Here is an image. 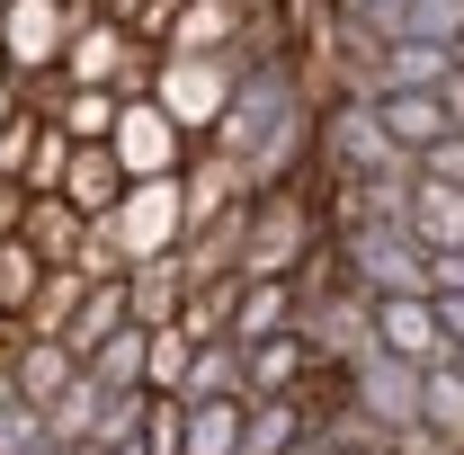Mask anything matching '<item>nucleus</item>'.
Masks as SVG:
<instances>
[{"label": "nucleus", "instance_id": "39448f33", "mask_svg": "<svg viewBox=\"0 0 464 455\" xmlns=\"http://www.w3.org/2000/svg\"><path fill=\"white\" fill-rule=\"evenodd\" d=\"M340 384H348V411H357V420H375V429L420 420V366H411V357L366 348V357H348V366H340Z\"/></svg>", "mask_w": 464, "mask_h": 455}, {"label": "nucleus", "instance_id": "5701e85b", "mask_svg": "<svg viewBox=\"0 0 464 455\" xmlns=\"http://www.w3.org/2000/svg\"><path fill=\"white\" fill-rule=\"evenodd\" d=\"M232 286L241 277H215V286H188L179 295V331L188 340H232Z\"/></svg>", "mask_w": 464, "mask_h": 455}, {"label": "nucleus", "instance_id": "72a5a7b5", "mask_svg": "<svg viewBox=\"0 0 464 455\" xmlns=\"http://www.w3.org/2000/svg\"><path fill=\"white\" fill-rule=\"evenodd\" d=\"M18 215H27V188H9V179H0V241L18 232Z\"/></svg>", "mask_w": 464, "mask_h": 455}, {"label": "nucleus", "instance_id": "4468645a", "mask_svg": "<svg viewBox=\"0 0 464 455\" xmlns=\"http://www.w3.org/2000/svg\"><path fill=\"white\" fill-rule=\"evenodd\" d=\"M99 402H108V384L81 366L54 402H36V420H45V438H54V447H81V438H99Z\"/></svg>", "mask_w": 464, "mask_h": 455}, {"label": "nucleus", "instance_id": "c756f323", "mask_svg": "<svg viewBox=\"0 0 464 455\" xmlns=\"http://www.w3.org/2000/svg\"><path fill=\"white\" fill-rule=\"evenodd\" d=\"M384 455H464V438L429 429V420H402V429H384Z\"/></svg>", "mask_w": 464, "mask_h": 455}, {"label": "nucleus", "instance_id": "4c0bfd02", "mask_svg": "<svg viewBox=\"0 0 464 455\" xmlns=\"http://www.w3.org/2000/svg\"><path fill=\"white\" fill-rule=\"evenodd\" d=\"M63 455H108V447H99V438H81V447H63Z\"/></svg>", "mask_w": 464, "mask_h": 455}, {"label": "nucleus", "instance_id": "cd10ccee", "mask_svg": "<svg viewBox=\"0 0 464 455\" xmlns=\"http://www.w3.org/2000/svg\"><path fill=\"white\" fill-rule=\"evenodd\" d=\"M72 268H81V277H125L134 259L116 250V232H108V224H81V241H72Z\"/></svg>", "mask_w": 464, "mask_h": 455}, {"label": "nucleus", "instance_id": "2f4dec72", "mask_svg": "<svg viewBox=\"0 0 464 455\" xmlns=\"http://www.w3.org/2000/svg\"><path fill=\"white\" fill-rule=\"evenodd\" d=\"M438 108H447V125H464V63L438 72Z\"/></svg>", "mask_w": 464, "mask_h": 455}, {"label": "nucleus", "instance_id": "6ab92c4d", "mask_svg": "<svg viewBox=\"0 0 464 455\" xmlns=\"http://www.w3.org/2000/svg\"><path fill=\"white\" fill-rule=\"evenodd\" d=\"M241 402H250V393L188 402V420H179V455H241Z\"/></svg>", "mask_w": 464, "mask_h": 455}, {"label": "nucleus", "instance_id": "7c9ffc66", "mask_svg": "<svg viewBox=\"0 0 464 455\" xmlns=\"http://www.w3.org/2000/svg\"><path fill=\"white\" fill-rule=\"evenodd\" d=\"M36 438H45V420H36V402H9V411H0V455L36 447Z\"/></svg>", "mask_w": 464, "mask_h": 455}, {"label": "nucleus", "instance_id": "f3484780", "mask_svg": "<svg viewBox=\"0 0 464 455\" xmlns=\"http://www.w3.org/2000/svg\"><path fill=\"white\" fill-rule=\"evenodd\" d=\"M72 375H81V357H72L63 340H18V348H9V384H18V402H54Z\"/></svg>", "mask_w": 464, "mask_h": 455}, {"label": "nucleus", "instance_id": "79ce46f5", "mask_svg": "<svg viewBox=\"0 0 464 455\" xmlns=\"http://www.w3.org/2000/svg\"><path fill=\"white\" fill-rule=\"evenodd\" d=\"M447 357H456V375H464V348H447Z\"/></svg>", "mask_w": 464, "mask_h": 455}, {"label": "nucleus", "instance_id": "b1692460", "mask_svg": "<svg viewBox=\"0 0 464 455\" xmlns=\"http://www.w3.org/2000/svg\"><path fill=\"white\" fill-rule=\"evenodd\" d=\"M420 420L447 429V438H464V375H456V357L420 366Z\"/></svg>", "mask_w": 464, "mask_h": 455}, {"label": "nucleus", "instance_id": "e433bc0d", "mask_svg": "<svg viewBox=\"0 0 464 455\" xmlns=\"http://www.w3.org/2000/svg\"><path fill=\"white\" fill-rule=\"evenodd\" d=\"M9 402H18V384H9V366H0V411H9Z\"/></svg>", "mask_w": 464, "mask_h": 455}, {"label": "nucleus", "instance_id": "aec40b11", "mask_svg": "<svg viewBox=\"0 0 464 455\" xmlns=\"http://www.w3.org/2000/svg\"><path fill=\"white\" fill-rule=\"evenodd\" d=\"M81 224H90V215H72L63 197H27V215H18V241H27L45 268H63V259H72V241H81Z\"/></svg>", "mask_w": 464, "mask_h": 455}, {"label": "nucleus", "instance_id": "f03ea898", "mask_svg": "<svg viewBox=\"0 0 464 455\" xmlns=\"http://www.w3.org/2000/svg\"><path fill=\"white\" fill-rule=\"evenodd\" d=\"M313 259V206L295 188L250 197V224H241V277H295Z\"/></svg>", "mask_w": 464, "mask_h": 455}, {"label": "nucleus", "instance_id": "dca6fc26", "mask_svg": "<svg viewBox=\"0 0 464 455\" xmlns=\"http://www.w3.org/2000/svg\"><path fill=\"white\" fill-rule=\"evenodd\" d=\"M375 125H384L402 152H420V143L447 134V108H438V90H375Z\"/></svg>", "mask_w": 464, "mask_h": 455}, {"label": "nucleus", "instance_id": "473e14b6", "mask_svg": "<svg viewBox=\"0 0 464 455\" xmlns=\"http://www.w3.org/2000/svg\"><path fill=\"white\" fill-rule=\"evenodd\" d=\"M438 304V331H447V348H464V295H429Z\"/></svg>", "mask_w": 464, "mask_h": 455}, {"label": "nucleus", "instance_id": "9d476101", "mask_svg": "<svg viewBox=\"0 0 464 455\" xmlns=\"http://www.w3.org/2000/svg\"><path fill=\"white\" fill-rule=\"evenodd\" d=\"M402 232L420 241V250H464V188H447V179H420V170H411Z\"/></svg>", "mask_w": 464, "mask_h": 455}, {"label": "nucleus", "instance_id": "f704fd0d", "mask_svg": "<svg viewBox=\"0 0 464 455\" xmlns=\"http://www.w3.org/2000/svg\"><path fill=\"white\" fill-rule=\"evenodd\" d=\"M277 455H331V438H313V429H304V438H295V447H277Z\"/></svg>", "mask_w": 464, "mask_h": 455}, {"label": "nucleus", "instance_id": "c9c22d12", "mask_svg": "<svg viewBox=\"0 0 464 455\" xmlns=\"http://www.w3.org/2000/svg\"><path fill=\"white\" fill-rule=\"evenodd\" d=\"M9 108H18V90H9V72H0V125H9Z\"/></svg>", "mask_w": 464, "mask_h": 455}, {"label": "nucleus", "instance_id": "a878e982", "mask_svg": "<svg viewBox=\"0 0 464 455\" xmlns=\"http://www.w3.org/2000/svg\"><path fill=\"white\" fill-rule=\"evenodd\" d=\"M188 331L161 322V331H143V393H179V375H188Z\"/></svg>", "mask_w": 464, "mask_h": 455}, {"label": "nucleus", "instance_id": "2eb2a0df", "mask_svg": "<svg viewBox=\"0 0 464 455\" xmlns=\"http://www.w3.org/2000/svg\"><path fill=\"white\" fill-rule=\"evenodd\" d=\"M108 331H125V277H90V286H81V313L63 322V348L90 366V348L108 340Z\"/></svg>", "mask_w": 464, "mask_h": 455}, {"label": "nucleus", "instance_id": "58836bf2", "mask_svg": "<svg viewBox=\"0 0 464 455\" xmlns=\"http://www.w3.org/2000/svg\"><path fill=\"white\" fill-rule=\"evenodd\" d=\"M108 455H152V447H143V438H125V447H108Z\"/></svg>", "mask_w": 464, "mask_h": 455}, {"label": "nucleus", "instance_id": "ea45409f", "mask_svg": "<svg viewBox=\"0 0 464 455\" xmlns=\"http://www.w3.org/2000/svg\"><path fill=\"white\" fill-rule=\"evenodd\" d=\"M18 455H63V447H54V438H36V447H18Z\"/></svg>", "mask_w": 464, "mask_h": 455}, {"label": "nucleus", "instance_id": "f257e3e1", "mask_svg": "<svg viewBox=\"0 0 464 455\" xmlns=\"http://www.w3.org/2000/svg\"><path fill=\"white\" fill-rule=\"evenodd\" d=\"M232 90H241V63H232V54H161L143 99L170 116L188 143H206V134H215V116L232 108Z\"/></svg>", "mask_w": 464, "mask_h": 455}, {"label": "nucleus", "instance_id": "412c9836", "mask_svg": "<svg viewBox=\"0 0 464 455\" xmlns=\"http://www.w3.org/2000/svg\"><path fill=\"white\" fill-rule=\"evenodd\" d=\"M224 393H241V340H197L188 375H179V402H224Z\"/></svg>", "mask_w": 464, "mask_h": 455}, {"label": "nucleus", "instance_id": "c85d7f7f", "mask_svg": "<svg viewBox=\"0 0 464 455\" xmlns=\"http://www.w3.org/2000/svg\"><path fill=\"white\" fill-rule=\"evenodd\" d=\"M411 170H420V179H447V188H464V125H447L438 143H420V152H411Z\"/></svg>", "mask_w": 464, "mask_h": 455}, {"label": "nucleus", "instance_id": "a19ab883", "mask_svg": "<svg viewBox=\"0 0 464 455\" xmlns=\"http://www.w3.org/2000/svg\"><path fill=\"white\" fill-rule=\"evenodd\" d=\"M447 63H464V27H456V45H447Z\"/></svg>", "mask_w": 464, "mask_h": 455}, {"label": "nucleus", "instance_id": "423d86ee", "mask_svg": "<svg viewBox=\"0 0 464 455\" xmlns=\"http://www.w3.org/2000/svg\"><path fill=\"white\" fill-rule=\"evenodd\" d=\"M108 152H116V170H125V179H170L179 161H188V134H179L152 99H125L116 125H108Z\"/></svg>", "mask_w": 464, "mask_h": 455}, {"label": "nucleus", "instance_id": "1a4fd4ad", "mask_svg": "<svg viewBox=\"0 0 464 455\" xmlns=\"http://www.w3.org/2000/svg\"><path fill=\"white\" fill-rule=\"evenodd\" d=\"M357 286H366V295H429V250H420L402 224L366 232V241H357Z\"/></svg>", "mask_w": 464, "mask_h": 455}, {"label": "nucleus", "instance_id": "393cba45", "mask_svg": "<svg viewBox=\"0 0 464 455\" xmlns=\"http://www.w3.org/2000/svg\"><path fill=\"white\" fill-rule=\"evenodd\" d=\"M90 375H99L108 393H134V384H143V331H134V322L108 331V340L90 348Z\"/></svg>", "mask_w": 464, "mask_h": 455}, {"label": "nucleus", "instance_id": "0eeeda50", "mask_svg": "<svg viewBox=\"0 0 464 455\" xmlns=\"http://www.w3.org/2000/svg\"><path fill=\"white\" fill-rule=\"evenodd\" d=\"M72 36V0H0V63L9 72H54Z\"/></svg>", "mask_w": 464, "mask_h": 455}, {"label": "nucleus", "instance_id": "4be33fe9", "mask_svg": "<svg viewBox=\"0 0 464 455\" xmlns=\"http://www.w3.org/2000/svg\"><path fill=\"white\" fill-rule=\"evenodd\" d=\"M116 108H125L116 90H63V99H54V116H45V125H63L72 143H108Z\"/></svg>", "mask_w": 464, "mask_h": 455}, {"label": "nucleus", "instance_id": "a211bd4d", "mask_svg": "<svg viewBox=\"0 0 464 455\" xmlns=\"http://www.w3.org/2000/svg\"><path fill=\"white\" fill-rule=\"evenodd\" d=\"M81 268H72V259H63V268H45V277H36V295H27V313H18V331H27V340H63V322H72V313H81Z\"/></svg>", "mask_w": 464, "mask_h": 455}, {"label": "nucleus", "instance_id": "f8f14e48", "mask_svg": "<svg viewBox=\"0 0 464 455\" xmlns=\"http://www.w3.org/2000/svg\"><path fill=\"white\" fill-rule=\"evenodd\" d=\"M179 295H188V277H179V250H161V259H134V268H125V322H134V331H161V322H179Z\"/></svg>", "mask_w": 464, "mask_h": 455}, {"label": "nucleus", "instance_id": "bb28decb", "mask_svg": "<svg viewBox=\"0 0 464 455\" xmlns=\"http://www.w3.org/2000/svg\"><path fill=\"white\" fill-rule=\"evenodd\" d=\"M36 277H45V259H36V250H27V241L9 232V241H0V313H9V322L27 313V295H36Z\"/></svg>", "mask_w": 464, "mask_h": 455}, {"label": "nucleus", "instance_id": "ddd939ff", "mask_svg": "<svg viewBox=\"0 0 464 455\" xmlns=\"http://www.w3.org/2000/svg\"><path fill=\"white\" fill-rule=\"evenodd\" d=\"M295 331V277H241L232 286V340H277Z\"/></svg>", "mask_w": 464, "mask_h": 455}, {"label": "nucleus", "instance_id": "7ed1b4c3", "mask_svg": "<svg viewBox=\"0 0 464 455\" xmlns=\"http://www.w3.org/2000/svg\"><path fill=\"white\" fill-rule=\"evenodd\" d=\"M90 224H108L125 259H161V250H179V232H188V215H179V170L170 179H125V197H116L108 215H90Z\"/></svg>", "mask_w": 464, "mask_h": 455}, {"label": "nucleus", "instance_id": "9b49d317", "mask_svg": "<svg viewBox=\"0 0 464 455\" xmlns=\"http://www.w3.org/2000/svg\"><path fill=\"white\" fill-rule=\"evenodd\" d=\"M54 197L72 206V215H108L116 197H125V170H116V152H108V143H72V161H63Z\"/></svg>", "mask_w": 464, "mask_h": 455}, {"label": "nucleus", "instance_id": "20e7f679", "mask_svg": "<svg viewBox=\"0 0 464 455\" xmlns=\"http://www.w3.org/2000/svg\"><path fill=\"white\" fill-rule=\"evenodd\" d=\"M250 197H259V179H250L241 152H224V143H188V161H179V215H188V224H215V215L250 206Z\"/></svg>", "mask_w": 464, "mask_h": 455}, {"label": "nucleus", "instance_id": "6e6552de", "mask_svg": "<svg viewBox=\"0 0 464 455\" xmlns=\"http://www.w3.org/2000/svg\"><path fill=\"white\" fill-rule=\"evenodd\" d=\"M375 348H384V357H411V366H438V357H447L438 304H429V295H375Z\"/></svg>", "mask_w": 464, "mask_h": 455}]
</instances>
